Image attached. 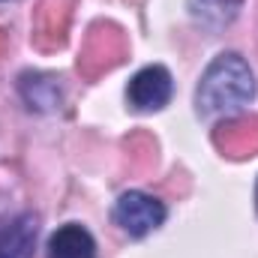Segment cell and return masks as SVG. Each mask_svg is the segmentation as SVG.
<instances>
[{"label": "cell", "mask_w": 258, "mask_h": 258, "mask_svg": "<svg viewBox=\"0 0 258 258\" xmlns=\"http://www.w3.org/2000/svg\"><path fill=\"white\" fill-rule=\"evenodd\" d=\"M255 96V75L240 54H219L207 66L198 84V114L201 117H222L243 108Z\"/></svg>", "instance_id": "cell-1"}, {"label": "cell", "mask_w": 258, "mask_h": 258, "mask_svg": "<svg viewBox=\"0 0 258 258\" xmlns=\"http://www.w3.org/2000/svg\"><path fill=\"white\" fill-rule=\"evenodd\" d=\"M114 222L129 237H144L165 222V204L147 192H123L114 204Z\"/></svg>", "instance_id": "cell-2"}, {"label": "cell", "mask_w": 258, "mask_h": 258, "mask_svg": "<svg viewBox=\"0 0 258 258\" xmlns=\"http://www.w3.org/2000/svg\"><path fill=\"white\" fill-rule=\"evenodd\" d=\"M171 93H174V84L165 66H144L141 72L132 75L126 87L129 105L135 111H159L162 105H168Z\"/></svg>", "instance_id": "cell-3"}, {"label": "cell", "mask_w": 258, "mask_h": 258, "mask_svg": "<svg viewBox=\"0 0 258 258\" xmlns=\"http://www.w3.org/2000/svg\"><path fill=\"white\" fill-rule=\"evenodd\" d=\"M39 222L33 213L0 216V258H33Z\"/></svg>", "instance_id": "cell-4"}, {"label": "cell", "mask_w": 258, "mask_h": 258, "mask_svg": "<svg viewBox=\"0 0 258 258\" xmlns=\"http://www.w3.org/2000/svg\"><path fill=\"white\" fill-rule=\"evenodd\" d=\"M48 258H96V240L78 222L60 225L48 240Z\"/></svg>", "instance_id": "cell-5"}, {"label": "cell", "mask_w": 258, "mask_h": 258, "mask_svg": "<svg viewBox=\"0 0 258 258\" xmlns=\"http://www.w3.org/2000/svg\"><path fill=\"white\" fill-rule=\"evenodd\" d=\"M243 0H189V12L198 24L204 27H225L237 12H240Z\"/></svg>", "instance_id": "cell-6"}, {"label": "cell", "mask_w": 258, "mask_h": 258, "mask_svg": "<svg viewBox=\"0 0 258 258\" xmlns=\"http://www.w3.org/2000/svg\"><path fill=\"white\" fill-rule=\"evenodd\" d=\"M255 198H258V195H255Z\"/></svg>", "instance_id": "cell-7"}]
</instances>
